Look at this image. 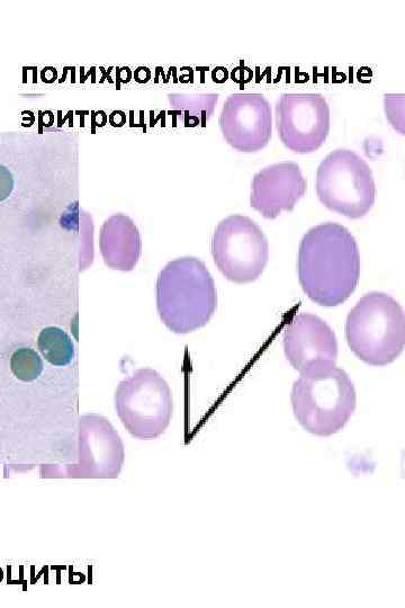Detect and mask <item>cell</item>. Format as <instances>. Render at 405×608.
I'll return each instance as SVG.
<instances>
[{
    "label": "cell",
    "instance_id": "cell-1",
    "mask_svg": "<svg viewBox=\"0 0 405 608\" xmlns=\"http://www.w3.org/2000/svg\"><path fill=\"white\" fill-rule=\"evenodd\" d=\"M297 271L303 291L322 307H337L357 288L360 255L351 232L335 222L322 223L304 235Z\"/></svg>",
    "mask_w": 405,
    "mask_h": 608
},
{
    "label": "cell",
    "instance_id": "cell-2",
    "mask_svg": "<svg viewBox=\"0 0 405 608\" xmlns=\"http://www.w3.org/2000/svg\"><path fill=\"white\" fill-rule=\"evenodd\" d=\"M218 306V294L209 270L200 259L170 262L157 281L159 316L171 332L188 334L207 325Z\"/></svg>",
    "mask_w": 405,
    "mask_h": 608
},
{
    "label": "cell",
    "instance_id": "cell-3",
    "mask_svg": "<svg viewBox=\"0 0 405 608\" xmlns=\"http://www.w3.org/2000/svg\"><path fill=\"white\" fill-rule=\"evenodd\" d=\"M292 407L306 432L329 437L342 431L354 415L357 395L346 371L333 368L303 374L293 384Z\"/></svg>",
    "mask_w": 405,
    "mask_h": 608
},
{
    "label": "cell",
    "instance_id": "cell-4",
    "mask_svg": "<svg viewBox=\"0 0 405 608\" xmlns=\"http://www.w3.org/2000/svg\"><path fill=\"white\" fill-rule=\"evenodd\" d=\"M346 338L360 361L372 366L394 362L405 345V318L400 303L382 292L364 295L349 312Z\"/></svg>",
    "mask_w": 405,
    "mask_h": 608
},
{
    "label": "cell",
    "instance_id": "cell-5",
    "mask_svg": "<svg viewBox=\"0 0 405 608\" xmlns=\"http://www.w3.org/2000/svg\"><path fill=\"white\" fill-rule=\"evenodd\" d=\"M315 187L324 207L349 219L365 217L376 200L372 168L349 149L332 151L322 160Z\"/></svg>",
    "mask_w": 405,
    "mask_h": 608
},
{
    "label": "cell",
    "instance_id": "cell-6",
    "mask_svg": "<svg viewBox=\"0 0 405 608\" xmlns=\"http://www.w3.org/2000/svg\"><path fill=\"white\" fill-rule=\"evenodd\" d=\"M216 266L228 280L245 284L259 279L269 259V245L257 223L241 214L224 219L212 238Z\"/></svg>",
    "mask_w": 405,
    "mask_h": 608
},
{
    "label": "cell",
    "instance_id": "cell-7",
    "mask_svg": "<svg viewBox=\"0 0 405 608\" xmlns=\"http://www.w3.org/2000/svg\"><path fill=\"white\" fill-rule=\"evenodd\" d=\"M275 118L279 138L296 154L317 151L329 136L330 107L321 94H283Z\"/></svg>",
    "mask_w": 405,
    "mask_h": 608
},
{
    "label": "cell",
    "instance_id": "cell-8",
    "mask_svg": "<svg viewBox=\"0 0 405 608\" xmlns=\"http://www.w3.org/2000/svg\"><path fill=\"white\" fill-rule=\"evenodd\" d=\"M220 128L238 151L248 154L264 149L272 138V107L263 94H232L223 105Z\"/></svg>",
    "mask_w": 405,
    "mask_h": 608
},
{
    "label": "cell",
    "instance_id": "cell-9",
    "mask_svg": "<svg viewBox=\"0 0 405 608\" xmlns=\"http://www.w3.org/2000/svg\"><path fill=\"white\" fill-rule=\"evenodd\" d=\"M286 359L301 375L336 366L338 342L331 327L312 314L296 315L284 333Z\"/></svg>",
    "mask_w": 405,
    "mask_h": 608
},
{
    "label": "cell",
    "instance_id": "cell-10",
    "mask_svg": "<svg viewBox=\"0 0 405 608\" xmlns=\"http://www.w3.org/2000/svg\"><path fill=\"white\" fill-rule=\"evenodd\" d=\"M308 184L299 165L278 163L261 169L251 184L250 205L266 219H276L283 211H293L306 193Z\"/></svg>",
    "mask_w": 405,
    "mask_h": 608
},
{
    "label": "cell",
    "instance_id": "cell-11",
    "mask_svg": "<svg viewBox=\"0 0 405 608\" xmlns=\"http://www.w3.org/2000/svg\"><path fill=\"white\" fill-rule=\"evenodd\" d=\"M131 386L130 408L143 433L157 436L164 432L173 409L167 383L155 371L147 370L140 372Z\"/></svg>",
    "mask_w": 405,
    "mask_h": 608
},
{
    "label": "cell",
    "instance_id": "cell-12",
    "mask_svg": "<svg viewBox=\"0 0 405 608\" xmlns=\"http://www.w3.org/2000/svg\"><path fill=\"white\" fill-rule=\"evenodd\" d=\"M38 346L44 359L54 366H66L74 360V342L61 328H44L39 335Z\"/></svg>",
    "mask_w": 405,
    "mask_h": 608
},
{
    "label": "cell",
    "instance_id": "cell-13",
    "mask_svg": "<svg viewBox=\"0 0 405 608\" xmlns=\"http://www.w3.org/2000/svg\"><path fill=\"white\" fill-rule=\"evenodd\" d=\"M11 368L18 380L32 382L40 377L44 366L38 353L31 348H21L13 354Z\"/></svg>",
    "mask_w": 405,
    "mask_h": 608
},
{
    "label": "cell",
    "instance_id": "cell-14",
    "mask_svg": "<svg viewBox=\"0 0 405 608\" xmlns=\"http://www.w3.org/2000/svg\"><path fill=\"white\" fill-rule=\"evenodd\" d=\"M14 187L15 180L12 172L6 166L0 165V203L12 195Z\"/></svg>",
    "mask_w": 405,
    "mask_h": 608
}]
</instances>
